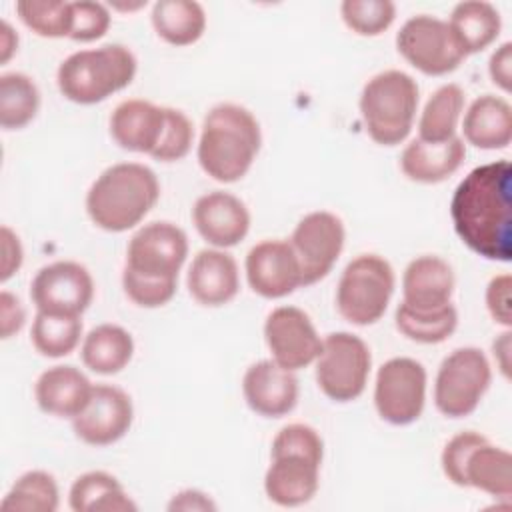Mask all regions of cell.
Listing matches in <instances>:
<instances>
[{"label":"cell","mask_w":512,"mask_h":512,"mask_svg":"<svg viewBox=\"0 0 512 512\" xmlns=\"http://www.w3.org/2000/svg\"><path fill=\"white\" fill-rule=\"evenodd\" d=\"M464 90L454 84H442L424 104L418 118V138L424 142H446L456 136L464 114Z\"/></svg>","instance_id":"obj_31"},{"label":"cell","mask_w":512,"mask_h":512,"mask_svg":"<svg viewBox=\"0 0 512 512\" xmlns=\"http://www.w3.org/2000/svg\"><path fill=\"white\" fill-rule=\"evenodd\" d=\"M462 132L464 140L474 148H506L512 140V106L502 96H478L464 112Z\"/></svg>","instance_id":"obj_25"},{"label":"cell","mask_w":512,"mask_h":512,"mask_svg":"<svg viewBox=\"0 0 512 512\" xmlns=\"http://www.w3.org/2000/svg\"><path fill=\"white\" fill-rule=\"evenodd\" d=\"M488 438L474 432V430H464V432H458L456 436H452L442 454H440V466H442V472L444 476L454 484V486H460V488H466V482H464V466H466V460L470 456V452L480 446L482 442H486Z\"/></svg>","instance_id":"obj_42"},{"label":"cell","mask_w":512,"mask_h":512,"mask_svg":"<svg viewBox=\"0 0 512 512\" xmlns=\"http://www.w3.org/2000/svg\"><path fill=\"white\" fill-rule=\"evenodd\" d=\"M488 74H490V80L502 92L512 90V44L510 42L500 44L492 52V56L488 60Z\"/></svg>","instance_id":"obj_46"},{"label":"cell","mask_w":512,"mask_h":512,"mask_svg":"<svg viewBox=\"0 0 512 512\" xmlns=\"http://www.w3.org/2000/svg\"><path fill=\"white\" fill-rule=\"evenodd\" d=\"M420 90L402 70L374 74L362 88L358 108L368 136L380 146L404 142L414 126Z\"/></svg>","instance_id":"obj_5"},{"label":"cell","mask_w":512,"mask_h":512,"mask_svg":"<svg viewBox=\"0 0 512 512\" xmlns=\"http://www.w3.org/2000/svg\"><path fill=\"white\" fill-rule=\"evenodd\" d=\"M16 14L26 28L42 38H68L72 12L62 0H20Z\"/></svg>","instance_id":"obj_36"},{"label":"cell","mask_w":512,"mask_h":512,"mask_svg":"<svg viewBox=\"0 0 512 512\" xmlns=\"http://www.w3.org/2000/svg\"><path fill=\"white\" fill-rule=\"evenodd\" d=\"M68 506L74 512H132L134 500L116 476L104 470L80 474L68 492Z\"/></svg>","instance_id":"obj_28"},{"label":"cell","mask_w":512,"mask_h":512,"mask_svg":"<svg viewBox=\"0 0 512 512\" xmlns=\"http://www.w3.org/2000/svg\"><path fill=\"white\" fill-rule=\"evenodd\" d=\"M264 340L272 360L292 372L314 364L322 350L314 322L296 306H278L266 316Z\"/></svg>","instance_id":"obj_14"},{"label":"cell","mask_w":512,"mask_h":512,"mask_svg":"<svg viewBox=\"0 0 512 512\" xmlns=\"http://www.w3.org/2000/svg\"><path fill=\"white\" fill-rule=\"evenodd\" d=\"M134 356L132 334L118 324H98L82 340V364L100 376L122 372Z\"/></svg>","instance_id":"obj_27"},{"label":"cell","mask_w":512,"mask_h":512,"mask_svg":"<svg viewBox=\"0 0 512 512\" xmlns=\"http://www.w3.org/2000/svg\"><path fill=\"white\" fill-rule=\"evenodd\" d=\"M60 504L56 478L46 470H28L0 502L2 512H54Z\"/></svg>","instance_id":"obj_34"},{"label":"cell","mask_w":512,"mask_h":512,"mask_svg":"<svg viewBox=\"0 0 512 512\" xmlns=\"http://www.w3.org/2000/svg\"><path fill=\"white\" fill-rule=\"evenodd\" d=\"M24 322H26V310L20 298L14 296L12 292L2 290L0 292V336L4 340L12 338L22 330Z\"/></svg>","instance_id":"obj_44"},{"label":"cell","mask_w":512,"mask_h":512,"mask_svg":"<svg viewBox=\"0 0 512 512\" xmlns=\"http://www.w3.org/2000/svg\"><path fill=\"white\" fill-rule=\"evenodd\" d=\"M136 70L138 62L128 46L104 44L64 58L56 72V84L66 100L90 106L130 86Z\"/></svg>","instance_id":"obj_4"},{"label":"cell","mask_w":512,"mask_h":512,"mask_svg":"<svg viewBox=\"0 0 512 512\" xmlns=\"http://www.w3.org/2000/svg\"><path fill=\"white\" fill-rule=\"evenodd\" d=\"M456 278L452 266L434 254L408 262L402 274V302L414 310H436L450 304Z\"/></svg>","instance_id":"obj_22"},{"label":"cell","mask_w":512,"mask_h":512,"mask_svg":"<svg viewBox=\"0 0 512 512\" xmlns=\"http://www.w3.org/2000/svg\"><path fill=\"white\" fill-rule=\"evenodd\" d=\"M0 246H2V264H0V280H10L24 262V250L22 242L16 232H12L8 226L0 228Z\"/></svg>","instance_id":"obj_45"},{"label":"cell","mask_w":512,"mask_h":512,"mask_svg":"<svg viewBox=\"0 0 512 512\" xmlns=\"http://www.w3.org/2000/svg\"><path fill=\"white\" fill-rule=\"evenodd\" d=\"M164 122V106L130 98L114 108L110 116V136L122 150L150 156L160 142Z\"/></svg>","instance_id":"obj_21"},{"label":"cell","mask_w":512,"mask_h":512,"mask_svg":"<svg viewBox=\"0 0 512 512\" xmlns=\"http://www.w3.org/2000/svg\"><path fill=\"white\" fill-rule=\"evenodd\" d=\"M396 330L418 344H440L448 340L458 326V310L446 304L436 310H414L404 302L394 312Z\"/></svg>","instance_id":"obj_32"},{"label":"cell","mask_w":512,"mask_h":512,"mask_svg":"<svg viewBox=\"0 0 512 512\" xmlns=\"http://www.w3.org/2000/svg\"><path fill=\"white\" fill-rule=\"evenodd\" d=\"M248 408L264 418H282L298 404V378L272 358L250 364L242 376Z\"/></svg>","instance_id":"obj_18"},{"label":"cell","mask_w":512,"mask_h":512,"mask_svg":"<svg viewBox=\"0 0 512 512\" xmlns=\"http://www.w3.org/2000/svg\"><path fill=\"white\" fill-rule=\"evenodd\" d=\"M464 140L454 136L446 142H424L414 138L400 156L402 174L418 184H438L448 180L464 162Z\"/></svg>","instance_id":"obj_24"},{"label":"cell","mask_w":512,"mask_h":512,"mask_svg":"<svg viewBox=\"0 0 512 512\" xmlns=\"http://www.w3.org/2000/svg\"><path fill=\"white\" fill-rule=\"evenodd\" d=\"M270 458V466L264 474V492L270 502L296 508L316 496L322 462L300 454H278Z\"/></svg>","instance_id":"obj_20"},{"label":"cell","mask_w":512,"mask_h":512,"mask_svg":"<svg viewBox=\"0 0 512 512\" xmlns=\"http://www.w3.org/2000/svg\"><path fill=\"white\" fill-rule=\"evenodd\" d=\"M150 20L158 38L172 46H190L206 30V12L194 0H158Z\"/></svg>","instance_id":"obj_30"},{"label":"cell","mask_w":512,"mask_h":512,"mask_svg":"<svg viewBox=\"0 0 512 512\" xmlns=\"http://www.w3.org/2000/svg\"><path fill=\"white\" fill-rule=\"evenodd\" d=\"M36 312L82 316L94 298V280L86 266L74 260H56L42 266L30 282Z\"/></svg>","instance_id":"obj_12"},{"label":"cell","mask_w":512,"mask_h":512,"mask_svg":"<svg viewBox=\"0 0 512 512\" xmlns=\"http://www.w3.org/2000/svg\"><path fill=\"white\" fill-rule=\"evenodd\" d=\"M192 222L198 234L212 248H232L240 244L250 230V212L246 204L224 190H212L196 198Z\"/></svg>","instance_id":"obj_17"},{"label":"cell","mask_w":512,"mask_h":512,"mask_svg":"<svg viewBox=\"0 0 512 512\" xmlns=\"http://www.w3.org/2000/svg\"><path fill=\"white\" fill-rule=\"evenodd\" d=\"M486 310L492 320L504 328L512 326V278L510 274L494 276L484 294Z\"/></svg>","instance_id":"obj_43"},{"label":"cell","mask_w":512,"mask_h":512,"mask_svg":"<svg viewBox=\"0 0 512 512\" xmlns=\"http://www.w3.org/2000/svg\"><path fill=\"white\" fill-rule=\"evenodd\" d=\"M344 240V222L328 210H316L298 220L288 242L300 264L302 286H312L330 274L344 250Z\"/></svg>","instance_id":"obj_11"},{"label":"cell","mask_w":512,"mask_h":512,"mask_svg":"<svg viewBox=\"0 0 512 512\" xmlns=\"http://www.w3.org/2000/svg\"><path fill=\"white\" fill-rule=\"evenodd\" d=\"M466 488H476L488 496L510 500L512 496V456L508 450L488 440L476 446L464 466Z\"/></svg>","instance_id":"obj_29"},{"label":"cell","mask_w":512,"mask_h":512,"mask_svg":"<svg viewBox=\"0 0 512 512\" xmlns=\"http://www.w3.org/2000/svg\"><path fill=\"white\" fill-rule=\"evenodd\" d=\"M94 384L70 364H56L44 370L34 384V398L42 412L56 418H74L88 402Z\"/></svg>","instance_id":"obj_23"},{"label":"cell","mask_w":512,"mask_h":512,"mask_svg":"<svg viewBox=\"0 0 512 512\" xmlns=\"http://www.w3.org/2000/svg\"><path fill=\"white\" fill-rule=\"evenodd\" d=\"M260 146L262 132L256 116L240 104L222 102L204 116L196 156L212 180L232 184L248 174Z\"/></svg>","instance_id":"obj_2"},{"label":"cell","mask_w":512,"mask_h":512,"mask_svg":"<svg viewBox=\"0 0 512 512\" xmlns=\"http://www.w3.org/2000/svg\"><path fill=\"white\" fill-rule=\"evenodd\" d=\"M168 510H184V512H208V510H216L214 500L200 490H182L178 494L172 496V500L168 502Z\"/></svg>","instance_id":"obj_47"},{"label":"cell","mask_w":512,"mask_h":512,"mask_svg":"<svg viewBox=\"0 0 512 512\" xmlns=\"http://www.w3.org/2000/svg\"><path fill=\"white\" fill-rule=\"evenodd\" d=\"M340 16L354 34L380 36L392 26L396 6L390 0H344Z\"/></svg>","instance_id":"obj_37"},{"label":"cell","mask_w":512,"mask_h":512,"mask_svg":"<svg viewBox=\"0 0 512 512\" xmlns=\"http://www.w3.org/2000/svg\"><path fill=\"white\" fill-rule=\"evenodd\" d=\"M16 50H18V34L6 20H2L0 22V62L6 64Z\"/></svg>","instance_id":"obj_49"},{"label":"cell","mask_w":512,"mask_h":512,"mask_svg":"<svg viewBox=\"0 0 512 512\" xmlns=\"http://www.w3.org/2000/svg\"><path fill=\"white\" fill-rule=\"evenodd\" d=\"M492 354L504 378H510V330L508 328L492 342Z\"/></svg>","instance_id":"obj_48"},{"label":"cell","mask_w":512,"mask_h":512,"mask_svg":"<svg viewBox=\"0 0 512 512\" xmlns=\"http://www.w3.org/2000/svg\"><path fill=\"white\" fill-rule=\"evenodd\" d=\"M450 218L458 238L478 256L512 260V166L508 160L480 164L456 186Z\"/></svg>","instance_id":"obj_1"},{"label":"cell","mask_w":512,"mask_h":512,"mask_svg":"<svg viewBox=\"0 0 512 512\" xmlns=\"http://www.w3.org/2000/svg\"><path fill=\"white\" fill-rule=\"evenodd\" d=\"M72 24L68 38L74 42H94L100 40L112 22L108 8L102 2L92 0H78L70 2Z\"/></svg>","instance_id":"obj_40"},{"label":"cell","mask_w":512,"mask_h":512,"mask_svg":"<svg viewBox=\"0 0 512 512\" xmlns=\"http://www.w3.org/2000/svg\"><path fill=\"white\" fill-rule=\"evenodd\" d=\"M132 420V398L118 386L96 384L86 406L72 418V430L84 444L110 446L126 436Z\"/></svg>","instance_id":"obj_15"},{"label":"cell","mask_w":512,"mask_h":512,"mask_svg":"<svg viewBox=\"0 0 512 512\" xmlns=\"http://www.w3.org/2000/svg\"><path fill=\"white\" fill-rule=\"evenodd\" d=\"M492 382L486 354L476 346L452 350L438 366L434 380V404L446 418L470 416Z\"/></svg>","instance_id":"obj_7"},{"label":"cell","mask_w":512,"mask_h":512,"mask_svg":"<svg viewBox=\"0 0 512 512\" xmlns=\"http://www.w3.org/2000/svg\"><path fill=\"white\" fill-rule=\"evenodd\" d=\"M82 338L80 316H58L36 312L30 342L38 354L46 358H62L76 350Z\"/></svg>","instance_id":"obj_35"},{"label":"cell","mask_w":512,"mask_h":512,"mask_svg":"<svg viewBox=\"0 0 512 512\" xmlns=\"http://www.w3.org/2000/svg\"><path fill=\"white\" fill-rule=\"evenodd\" d=\"M446 22L464 56L478 54L488 48L496 42L502 30L500 12L484 0H466L456 4Z\"/></svg>","instance_id":"obj_26"},{"label":"cell","mask_w":512,"mask_h":512,"mask_svg":"<svg viewBox=\"0 0 512 512\" xmlns=\"http://www.w3.org/2000/svg\"><path fill=\"white\" fill-rule=\"evenodd\" d=\"M160 198V182L152 168L138 162L108 166L86 192V212L106 232L136 228Z\"/></svg>","instance_id":"obj_3"},{"label":"cell","mask_w":512,"mask_h":512,"mask_svg":"<svg viewBox=\"0 0 512 512\" xmlns=\"http://www.w3.org/2000/svg\"><path fill=\"white\" fill-rule=\"evenodd\" d=\"M164 114H166L164 130H162L158 146L154 148V152L150 156L160 162H178L192 148L194 126H192L190 118L178 108L164 106Z\"/></svg>","instance_id":"obj_38"},{"label":"cell","mask_w":512,"mask_h":512,"mask_svg":"<svg viewBox=\"0 0 512 512\" xmlns=\"http://www.w3.org/2000/svg\"><path fill=\"white\" fill-rule=\"evenodd\" d=\"M40 110V90L36 82L22 72L0 76V126L20 130L28 126Z\"/></svg>","instance_id":"obj_33"},{"label":"cell","mask_w":512,"mask_h":512,"mask_svg":"<svg viewBox=\"0 0 512 512\" xmlns=\"http://www.w3.org/2000/svg\"><path fill=\"white\" fill-rule=\"evenodd\" d=\"M392 264L378 254H360L350 260L338 280L336 308L354 326L376 324L394 294Z\"/></svg>","instance_id":"obj_6"},{"label":"cell","mask_w":512,"mask_h":512,"mask_svg":"<svg viewBox=\"0 0 512 512\" xmlns=\"http://www.w3.org/2000/svg\"><path fill=\"white\" fill-rule=\"evenodd\" d=\"M122 288L130 302L140 308H160L168 304L178 288V278H152L142 276L124 266Z\"/></svg>","instance_id":"obj_39"},{"label":"cell","mask_w":512,"mask_h":512,"mask_svg":"<svg viewBox=\"0 0 512 512\" xmlns=\"http://www.w3.org/2000/svg\"><path fill=\"white\" fill-rule=\"evenodd\" d=\"M278 454H300L316 462H322L324 442L312 426L294 422L280 428L278 434L274 436L270 456H278Z\"/></svg>","instance_id":"obj_41"},{"label":"cell","mask_w":512,"mask_h":512,"mask_svg":"<svg viewBox=\"0 0 512 512\" xmlns=\"http://www.w3.org/2000/svg\"><path fill=\"white\" fill-rule=\"evenodd\" d=\"M426 368L406 356L386 360L374 380V406L392 426H408L422 416L426 404Z\"/></svg>","instance_id":"obj_9"},{"label":"cell","mask_w":512,"mask_h":512,"mask_svg":"<svg viewBox=\"0 0 512 512\" xmlns=\"http://www.w3.org/2000/svg\"><path fill=\"white\" fill-rule=\"evenodd\" d=\"M248 286L254 294L278 300L302 288V274L288 240H262L254 244L244 260Z\"/></svg>","instance_id":"obj_16"},{"label":"cell","mask_w":512,"mask_h":512,"mask_svg":"<svg viewBox=\"0 0 512 512\" xmlns=\"http://www.w3.org/2000/svg\"><path fill=\"white\" fill-rule=\"evenodd\" d=\"M314 364L322 394L334 402H352L366 390L372 354L360 336L332 332L322 338V350Z\"/></svg>","instance_id":"obj_8"},{"label":"cell","mask_w":512,"mask_h":512,"mask_svg":"<svg viewBox=\"0 0 512 512\" xmlns=\"http://www.w3.org/2000/svg\"><path fill=\"white\" fill-rule=\"evenodd\" d=\"M186 286L200 306L218 308L232 302L240 290V272L234 256L212 246L196 252L188 268Z\"/></svg>","instance_id":"obj_19"},{"label":"cell","mask_w":512,"mask_h":512,"mask_svg":"<svg viewBox=\"0 0 512 512\" xmlns=\"http://www.w3.org/2000/svg\"><path fill=\"white\" fill-rule=\"evenodd\" d=\"M396 48L412 68L426 76L450 74L466 58L448 22L430 14L408 18L396 34Z\"/></svg>","instance_id":"obj_10"},{"label":"cell","mask_w":512,"mask_h":512,"mask_svg":"<svg viewBox=\"0 0 512 512\" xmlns=\"http://www.w3.org/2000/svg\"><path fill=\"white\" fill-rule=\"evenodd\" d=\"M186 256V232L168 220H154L132 234L126 248V268L152 278H178Z\"/></svg>","instance_id":"obj_13"}]
</instances>
